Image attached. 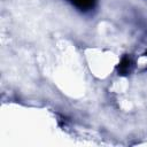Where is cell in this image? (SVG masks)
<instances>
[{"label":"cell","instance_id":"obj_1","mask_svg":"<svg viewBox=\"0 0 147 147\" xmlns=\"http://www.w3.org/2000/svg\"><path fill=\"white\" fill-rule=\"evenodd\" d=\"M84 60L91 75L96 79L108 78L119 63V57L110 49L90 47L84 51Z\"/></svg>","mask_w":147,"mask_h":147}]
</instances>
